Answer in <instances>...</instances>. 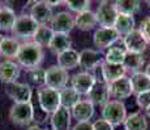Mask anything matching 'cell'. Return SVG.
I'll use <instances>...</instances> for the list:
<instances>
[{
  "instance_id": "cell-2",
  "label": "cell",
  "mask_w": 150,
  "mask_h": 130,
  "mask_svg": "<svg viewBox=\"0 0 150 130\" xmlns=\"http://www.w3.org/2000/svg\"><path fill=\"white\" fill-rule=\"evenodd\" d=\"M102 118L108 121L111 125H123L127 118V109L120 100H110L102 108Z\"/></svg>"
},
{
  "instance_id": "cell-22",
  "label": "cell",
  "mask_w": 150,
  "mask_h": 130,
  "mask_svg": "<svg viewBox=\"0 0 150 130\" xmlns=\"http://www.w3.org/2000/svg\"><path fill=\"white\" fill-rule=\"evenodd\" d=\"M74 22H76V26L80 30L89 31L96 27V25L98 24L97 14H96V12H93V11H86V12L79 13L74 17Z\"/></svg>"
},
{
  "instance_id": "cell-41",
  "label": "cell",
  "mask_w": 150,
  "mask_h": 130,
  "mask_svg": "<svg viewBox=\"0 0 150 130\" xmlns=\"http://www.w3.org/2000/svg\"><path fill=\"white\" fill-rule=\"evenodd\" d=\"M26 130H42L41 128H39L38 125H31V126H29V128Z\"/></svg>"
},
{
  "instance_id": "cell-25",
  "label": "cell",
  "mask_w": 150,
  "mask_h": 130,
  "mask_svg": "<svg viewBox=\"0 0 150 130\" xmlns=\"http://www.w3.org/2000/svg\"><path fill=\"white\" fill-rule=\"evenodd\" d=\"M114 27L119 33V35H128L129 33L134 30V17L131 14L119 13Z\"/></svg>"
},
{
  "instance_id": "cell-4",
  "label": "cell",
  "mask_w": 150,
  "mask_h": 130,
  "mask_svg": "<svg viewBox=\"0 0 150 130\" xmlns=\"http://www.w3.org/2000/svg\"><path fill=\"white\" fill-rule=\"evenodd\" d=\"M37 95L42 108L48 115L54 113L60 108V91L47 86H42L37 90Z\"/></svg>"
},
{
  "instance_id": "cell-1",
  "label": "cell",
  "mask_w": 150,
  "mask_h": 130,
  "mask_svg": "<svg viewBox=\"0 0 150 130\" xmlns=\"http://www.w3.org/2000/svg\"><path fill=\"white\" fill-rule=\"evenodd\" d=\"M43 56L45 53H43L42 46H39L35 42H26L20 46V51L17 53L16 60L20 65L30 70V69L39 66L43 60Z\"/></svg>"
},
{
  "instance_id": "cell-11",
  "label": "cell",
  "mask_w": 150,
  "mask_h": 130,
  "mask_svg": "<svg viewBox=\"0 0 150 130\" xmlns=\"http://www.w3.org/2000/svg\"><path fill=\"white\" fill-rule=\"evenodd\" d=\"M74 26H76L74 17L69 12H59L54 14L52 20H51V29L54 30V33L68 34L71 33Z\"/></svg>"
},
{
  "instance_id": "cell-28",
  "label": "cell",
  "mask_w": 150,
  "mask_h": 130,
  "mask_svg": "<svg viewBox=\"0 0 150 130\" xmlns=\"http://www.w3.org/2000/svg\"><path fill=\"white\" fill-rule=\"evenodd\" d=\"M124 126L127 130H148V121L144 115L140 112H134V113L127 116L124 121Z\"/></svg>"
},
{
  "instance_id": "cell-45",
  "label": "cell",
  "mask_w": 150,
  "mask_h": 130,
  "mask_svg": "<svg viewBox=\"0 0 150 130\" xmlns=\"http://www.w3.org/2000/svg\"><path fill=\"white\" fill-rule=\"evenodd\" d=\"M3 39H4V37L1 35V34H0V44H1V42H3Z\"/></svg>"
},
{
  "instance_id": "cell-32",
  "label": "cell",
  "mask_w": 150,
  "mask_h": 130,
  "mask_svg": "<svg viewBox=\"0 0 150 130\" xmlns=\"http://www.w3.org/2000/svg\"><path fill=\"white\" fill-rule=\"evenodd\" d=\"M20 43L14 38H4L0 44V55L8 59L17 57V53L20 51Z\"/></svg>"
},
{
  "instance_id": "cell-8",
  "label": "cell",
  "mask_w": 150,
  "mask_h": 130,
  "mask_svg": "<svg viewBox=\"0 0 150 130\" xmlns=\"http://www.w3.org/2000/svg\"><path fill=\"white\" fill-rule=\"evenodd\" d=\"M9 118L16 125H29L33 121V109L30 103L13 104L9 111Z\"/></svg>"
},
{
  "instance_id": "cell-10",
  "label": "cell",
  "mask_w": 150,
  "mask_h": 130,
  "mask_svg": "<svg viewBox=\"0 0 150 130\" xmlns=\"http://www.w3.org/2000/svg\"><path fill=\"white\" fill-rule=\"evenodd\" d=\"M119 38L120 35L115 30V27H99L94 33L93 40L96 47L103 50V48H110L112 44H115V42H117Z\"/></svg>"
},
{
  "instance_id": "cell-34",
  "label": "cell",
  "mask_w": 150,
  "mask_h": 130,
  "mask_svg": "<svg viewBox=\"0 0 150 130\" xmlns=\"http://www.w3.org/2000/svg\"><path fill=\"white\" fill-rule=\"evenodd\" d=\"M115 5H116V9L119 13L133 16L134 13L140 11L141 1H136V0H119V1H115Z\"/></svg>"
},
{
  "instance_id": "cell-40",
  "label": "cell",
  "mask_w": 150,
  "mask_h": 130,
  "mask_svg": "<svg viewBox=\"0 0 150 130\" xmlns=\"http://www.w3.org/2000/svg\"><path fill=\"white\" fill-rule=\"evenodd\" d=\"M72 130H94V128L90 121H85V122H77Z\"/></svg>"
},
{
  "instance_id": "cell-47",
  "label": "cell",
  "mask_w": 150,
  "mask_h": 130,
  "mask_svg": "<svg viewBox=\"0 0 150 130\" xmlns=\"http://www.w3.org/2000/svg\"><path fill=\"white\" fill-rule=\"evenodd\" d=\"M48 130H52V129H48Z\"/></svg>"
},
{
  "instance_id": "cell-15",
  "label": "cell",
  "mask_w": 150,
  "mask_h": 130,
  "mask_svg": "<svg viewBox=\"0 0 150 130\" xmlns=\"http://www.w3.org/2000/svg\"><path fill=\"white\" fill-rule=\"evenodd\" d=\"M88 100L93 105H105L106 103L110 102V89L106 82H96L93 89L90 90L88 95Z\"/></svg>"
},
{
  "instance_id": "cell-6",
  "label": "cell",
  "mask_w": 150,
  "mask_h": 130,
  "mask_svg": "<svg viewBox=\"0 0 150 130\" xmlns=\"http://www.w3.org/2000/svg\"><path fill=\"white\" fill-rule=\"evenodd\" d=\"M97 20L98 24L102 27H114L119 12L116 9L115 1H102L97 9Z\"/></svg>"
},
{
  "instance_id": "cell-24",
  "label": "cell",
  "mask_w": 150,
  "mask_h": 130,
  "mask_svg": "<svg viewBox=\"0 0 150 130\" xmlns=\"http://www.w3.org/2000/svg\"><path fill=\"white\" fill-rule=\"evenodd\" d=\"M129 79H131L132 90H133V92L136 95L150 91V78L146 73L137 72V73L132 74V77L129 78Z\"/></svg>"
},
{
  "instance_id": "cell-5",
  "label": "cell",
  "mask_w": 150,
  "mask_h": 130,
  "mask_svg": "<svg viewBox=\"0 0 150 130\" xmlns=\"http://www.w3.org/2000/svg\"><path fill=\"white\" fill-rule=\"evenodd\" d=\"M69 81L68 70L60 68L59 65H52L46 70V81L45 85L47 87L55 89L57 91H62L67 87V83Z\"/></svg>"
},
{
  "instance_id": "cell-14",
  "label": "cell",
  "mask_w": 150,
  "mask_h": 130,
  "mask_svg": "<svg viewBox=\"0 0 150 130\" xmlns=\"http://www.w3.org/2000/svg\"><path fill=\"white\" fill-rule=\"evenodd\" d=\"M108 89H110V95L112 98H115V99L120 100V102H122V99H127V98H129L133 94L131 79L127 77H123L120 79L115 81V82L110 83Z\"/></svg>"
},
{
  "instance_id": "cell-35",
  "label": "cell",
  "mask_w": 150,
  "mask_h": 130,
  "mask_svg": "<svg viewBox=\"0 0 150 130\" xmlns=\"http://www.w3.org/2000/svg\"><path fill=\"white\" fill-rule=\"evenodd\" d=\"M64 3L68 5V8L71 11L77 12V14L86 12V11H90V4H91V1H89V0H68V1Z\"/></svg>"
},
{
  "instance_id": "cell-7",
  "label": "cell",
  "mask_w": 150,
  "mask_h": 130,
  "mask_svg": "<svg viewBox=\"0 0 150 130\" xmlns=\"http://www.w3.org/2000/svg\"><path fill=\"white\" fill-rule=\"evenodd\" d=\"M5 94L14 102V104L21 103H30L31 96H33V90L28 83H20L13 82L8 83L5 87Z\"/></svg>"
},
{
  "instance_id": "cell-43",
  "label": "cell",
  "mask_w": 150,
  "mask_h": 130,
  "mask_svg": "<svg viewBox=\"0 0 150 130\" xmlns=\"http://www.w3.org/2000/svg\"><path fill=\"white\" fill-rule=\"evenodd\" d=\"M145 73L148 74V76H149V78H150V63H149L148 65H146V72H145Z\"/></svg>"
},
{
  "instance_id": "cell-38",
  "label": "cell",
  "mask_w": 150,
  "mask_h": 130,
  "mask_svg": "<svg viewBox=\"0 0 150 130\" xmlns=\"http://www.w3.org/2000/svg\"><path fill=\"white\" fill-rule=\"evenodd\" d=\"M140 31L142 33V35H144V38L146 39V42L150 43V16L142 20L141 26H140Z\"/></svg>"
},
{
  "instance_id": "cell-31",
  "label": "cell",
  "mask_w": 150,
  "mask_h": 130,
  "mask_svg": "<svg viewBox=\"0 0 150 130\" xmlns=\"http://www.w3.org/2000/svg\"><path fill=\"white\" fill-rule=\"evenodd\" d=\"M16 20V13L9 7H1L0 9V30L12 31Z\"/></svg>"
},
{
  "instance_id": "cell-13",
  "label": "cell",
  "mask_w": 150,
  "mask_h": 130,
  "mask_svg": "<svg viewBox=\"0 0 150 130\" xmlns=\"http://www.w3.org/2000/svg\"><path fill=\"white\" fill-rule=\"evenodd\" d=\"M30 16L38 25H47V22H51L54 17L52 8L48 1H35L31 7Z\"/></svg>"
},
{
  "instance_id": "cell-18",
  "label": "cell",
  "mask_w": 150,
  "mask_h": 130,
  "mask_svg": "<svg viewBox=\"0 0 150 130\" xmlns=\"http://www.w3.org/2000/svg\"><path fill=\"white\" fill-rule=\"evenodd\" d=\"M72 116L77 120V122H85L94 116V105L86 100H80L72 108Z\"/></svg>"
},
{
  "instance_id": "cell-37",
  "label": "cell",
  "mask_w": 150,
  "mask_h": 130,
  "mask_svg": "<svg viewBox=\"0 0 150 130\" xmlns=\"http://www.w3.org/2000/svg\"><path fill=\"white\" fill-rule=\"evenodd\" d=\"M136 103L141 109H148L150 107V91L142 92V94L136 95Z\"/></svg>"
},
{
  "instance_id": "cell-33",
  "label": "cell",
  "mask_w": 150,
  "mask_h": 130,
  "mask_svg": "<svg viewBox=\"0 0 150 130\" xmlns=\"http://www.w3.org/2000/svg\"><path fill=\"white\" fill-rule=\"evenodd\" d=\"M30 105L33 109V121H35L37 124H45L48 118V113L45 112V109L42 108L41 103L38 100V95L37 92H33V96L30 100Z\"/></svg>"
},
{
  "instance_id": "cell-26",
  "label": "cell",
  "mask_w": 150,
  "mask_h": 130,
  "mask_svg": "<svg viewBox=\"0 0 150 130\" xmlns=\"http://www.w3.org/2000/svg\"><path fill=\"white\" fill-rule=\"evenodd\" d=\"M81 95L74 91L72 87H65L60 91V107L67 109H72L77 103L81 100Z\"/></svg>"
},
{
  "instance_id": "cell-23",
  "label": "cell",
  "mask_w": 150,
  "mask_h": 130,
  "mask_svg": "<svg viewBox=\"0 0 150 130\" xmlns=\"http://www.w3.org/2000/svg\"><path fill=\"white\" fill-rule=\"evenodd\" d=\"M71 46H72V42H71V38H69L68 34L55 33L48 48H50L54 53L60 55V53H63V52L71 50Z\"/></svg>"
},
{
  "instance_id": "cell-44",
  "label": "cell",
  "mask_w": 150,
  "mask_h": 130,
  "mask_svg": "<svg viewBox=\"0 0 150 130\" xmlns=\"http://www.w3.org/2000/svg\"><path fill=\"white\" fill-rule=\"evenodd\" d=\"M146 115H148V117H150V107L146 109Z\"/></svg>"
},
{
  "instance_id": "cell-27",
  "label": "cell",
  "mask_w": 150,
  "mask_h": 130,
  "mask_svg": "<svg viewBox=\"0 0 150 130\" xmlns=\"http://www.w3.org/2000/svg\"><path fill=\"white\" fill-rule=\"evenodd\" d=\"M127 50L124 44H112L106 52L105 61L108 64H123Z\"/></svg>"
},
{
  "instance_id": "cell-46",
  "label": "cell",
  "mask_w": 150,
  "mask_h": 130,
  "mask_svg": "<svg viewBox=\"0 0 150 130\" xmlns=\"http://www.w3.org/2000/svg\"><path fill=\"white\" fill-rule=\"evenodd\" d=\"M0 9H1V5H0Z\"/></svg>"
},
{
  "instance_id": "cell-9",
  "label": "cell",
  "mask_w": 150,
  "mask_h": 130,
  "mask_svg": "<svg viewBox=\"0 0 150 130\" xmlns=\"http://www.w3.org/2000/svg\"><path fill=\"white\" fill-rule=\"evenodd\" d=\"M123 44L125 47L127 52H134V53L142 55L148 48L149 43L144 38L140 29H134L132 33H129L128 35H125L123 38Z\"/></svg>"
},
{
  "instance_id": "cell-17",
  "label": "cell",
  "mask_w": 150,
  "mask_h": 130,
  "mask_svg": "<svg viewBox=\"0 0 150 130\" xmlns=\"http://www.w3.org/2000/svg\"><path fill=\"white\" fill-rule=\"evenodd\" d=\"M20 77V65L16 64L12 60H5L0 63V81L4 83L17 82Z\"/></svg>"
},
{
  "instance_id": "cell-21",
  "label": "cell",
  "mask_w": 150,
  "mask_h": 130,
  "mask_svg": "<svg viewBox=\"0 0 150 130\" xmlns=\"http://www.w3.org/2000/svg\"><path fill=\"white\" fill-rule=\"evenodd\" d=\"M79 64H80V53L73 48L57 55V65L60 68L65 69V70L74 69Z\"/></svg>"
},
{
  "instance_id": "cell-16",
  "label": "cell",
  "mask_w": 150,
  "mask_h": 130,
  "mask_svg": "<svg viewBox=\"0 0 150 130\" xmlns=\"http://www.w3.org/2000/svg\"><path fill=\"white\" fill-rule=\"evenodd\" d=\"M102 56L98 51L94 50H82L80 52V66L86 70L88 73L93 72L96 68H98L102 64Z\"/></svg>"
},
{
  "instance_id": "cell-36",
  "label": "cell",
  "mask_w": 150,
  "mask_h": 130,
  "mask_svg": "<svg viewBox=\"0 0 150 130\" xmlns=\"http://www.w3.org/2000/svg\"><path fill=\"white\" fill-rule=\"evenodd\" d=\"M29 77H30V79L33 81L35 85H45L46 70L39 68V66H37V68H33L29 70Z\"/></svg>"
},
{
  "instance_id": "cell-30",
  "label": "cell",
  "mask_w": 150,
  "mask_h": 130,
  "mask_svg": "<svg viewBox=\"0 0 150 130\" xmlns=\"http://www.w3.org/2000/svg\"><path fill=\"white\" fill-rule=\"evenodd\" d=\"M54 30L51 29V26L47 25H39L38 30H37L35 35L33 38V42L38 43L42 47H48L51 43V40L54 38Z\"/></svg>"
},
{
  "instance_id": "cell-42",
  "label": "cell",
  "mask_w": 150,
  "mask_h": 130,
  "mask_svg": "<svg viewBox=\"0 0 150 130\" xmlns=\"http://www.w3.org/2000/svg\"><path fill=\"white\" fill-rule=\"evenodd\" d=\"M114 130H127V129H125V126H124V124H123V125L114 126Z\"/></svg>"
},
{
  "instance_id": "cell-3",
  "label": "cell",
  "mask_w": 150,
  "mask_h": 130,
  "mask_svg": "<svg viewBox=\"0 0 150 130\" xmlns=\"http://www.w3.org/2000/svg\"><path fill=\"white\" fill-rule=\"evenodd\" d=\"M39 25L31 18L30 14H22L17 17L16 24L12 29L13 37H17L20 39H31L34 38Z\"/></svg>"
},
{
  "instance_id": "cell-12",
  "label": "cell",
  "mask_w": 150,
  "mask_h": 130,
  "mask_svg": "<svg viewBox=\"0 0 150 130\" xmlns=\"http://www.w3.org/2000/svg\"><path fill=\"white\" fill-rule=\"evenodd\" d=\"M71 82H72V89L74 91H77L80 95H88L93 89V86L96 85V78L93 77L91 73L81 72V73L74 74L72 77Z\"/></svg>"
},
{
  "instance_id": "cell-19",
  "label": "cell",
  "mask_w": 150,
  "mask_h": 130,
  "mask_svg": "<svg viewBox=\"0 0 150 130\" xmlns=\"http://www.w3.org/2000/svg\"><path fill=\"white\" fill-rule=\"evenodd\" d=\"M100 66H102L103 78H105L107 85L120 79V78H123V77H125L124 74H125L127 70L123 64H108V63L103 61Z\"/></svg>"
},
{
  "instance_id": "cell-39",
  "label": "cell",
  "mask_w": 150,
  "mask_h": 130,
  "mask_svg": "<svg viewBox=\"0 0 150 130\" xmlns=\"http://www.w3.org/2000/svg\"><path fill=\"white\" fill-rule=\"evenodd\" d=\"M93 128L94 130H114V125H111L108 121L100 118V120H97L93 124Z\"/></svg>"
},
{
  "instance_id": "cell-20",
  "label": "cell",
  "mask_w": 150,
  "mask_h": 130,
  "mask_svg": "<svg viewBox=\"0 0 150 130\" xmlns=\"http://www.w3.org/2000/svg\"><path fill=\"white\" fill-rule=\"evenodd\" d=\"M69 128H71V112L69 109L60 107L51 116V129L69 130Z\"/></svg>"
},
{
  "instance_id": "cell-29",
  "label": "cell",
  "mask_w": 150,
  "mask_h": 130,
  "mask_svg": "<svg viewBox=\"0 0 150 130\" xmlns=\"http://www.w3.org/2000/svg\"><path fill=\"white\" fill-rule=\"evenodd\" d=\"M145 63V59L141 53H134V52H127L125 57H124L123 65L125 68V70L133 72V73H137L140 72L141 66Z\"/></svg>"
}]
</instances>
